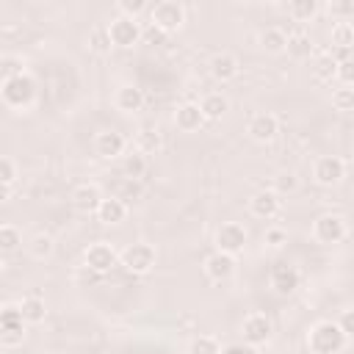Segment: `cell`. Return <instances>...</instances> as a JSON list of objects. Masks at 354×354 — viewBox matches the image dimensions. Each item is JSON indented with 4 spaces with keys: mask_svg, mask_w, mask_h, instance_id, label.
Listing matches in <instances>:
<instances>
[{
    "mask_svg": "<svg viewBox=\"0 0 354 354\" xmlns=\"http://www.w3.org/2000/svg\"><path fill=\"white\" fill-rule=\"evenodd\" d=\"M348 337L337 326V321H318L307 332V348L310 354H340L346 348Z\"/></svg>",
    "mask_w": 354,
    "mask_h": 354,
    "instance_id": "obj_1",
    "label": "cell"
},
{
    "mask_svg": "<svg viewBox=\"0 0 354 354\" xmlns=\"http://www.w3.org/2000/svg\"><path fill=\"white\" fill-rule=\"evenodd\" d=\"M0 97H3V105L6 108H11V111H28L36 102V97H39V86H36V80L28 72H22L17 77L3 80Z\"/></svg>",
    "mask_w": 354,
    "mask_h": 354,
    "instance_id": "obj_2",
    "label": "cell"
},
{
    "mask_svg": "<svg viewBox=\"0 0 354 354\" xmlns=\"http://www.w3.org/2000/svg\"><path fill=\"white\" fill-rule=\"evenodd\" d=\"M119 263L124 266V271H130V274H136V277H147V274L155 268V263H158V252H155L152 243L138 241V243H130V246L119 254Z\"/></svg>",
    "mask_w": 354,
    "mask_h": 354,
    "instance_id": "obj_3",
    "label": "cell"
},
{
    "mask_svg": "<svg viewBox=\"0 0 354 354\" xmlns=\"http://www.w3.org/2000/svg\"><path fill=\"white\" fill-rule=\"evenodd\" d=\"M149 25L160 28L163 33H177L185 25V6L177 0H160L149 8Z\"/></svg>",
    "mask_w": 354,
    "mask_h": 354,
    "instance_id": "obj_4",
    "label": "cell"
},
{
    "mask_svg": "<svg viewBox=\"0 0 354 354\" xmlns=\"http://www.w3.org/2000/svg\"><path fill=\"white\" fill-rule=\"evenodd\" d=\"M274 337V321L266 315V313H249L243 321H241V340L260 348L266 346L268 340Z\"/></svg>",
    "mask_w": 354,
    "mask_h": 354,
    "instance_id": "obj_5",
    "label": "cell"
},
{
    "mask_svg": "<svg viewBox=\"0 0 354 354\" xmlns=\"http://www.w3.org/2000/svg\"><path fill=\"white\" fill-rule=\"evenodd\" d=\"M348 235V224L340 213H324L313 221V238L324 246H332V243H340L343 238Z\"/></svg>",
    "mask_w": 354,
    "mask_h": 354,
    "instance_id": "obj_6",
    "label": "cell"
},
{
    "mask_svg": "<svg viewBox=\"0 0 354 354\" xmlns=\"http://www.w3.org/2000/svg\"><path fill=\"white\" fill-rule=\"evenodd\" d=\"M108 33H111V41L113 47H122V50H130L141 41L144 36V28L138 25V19H130V17H122L116 14L111 22H108Z\"/></svg>",
    "mask_w": 354,
    "mask_h": 354,
    "instance_id": "obj_7",
    "label": "cell"
},
{
    "mask_svg": "<svg viewBox=\"0 0 354 354\" xmlns=\"http://www.w3.org/2000/svg\"><path fill=\"white\" fill-rule=\"evenodd\" d=\"M346 177V160L340 155H321L313 163V180L324 188H335L340 185Z\"/></svg>",
    "mask_w": 354,
    "mask_h": 354,
    "instance_id": "obj_8",
    "label": "cell"
},
{
    "mask_svg": "<svg viewBox=\"0 0 354 354\" xmlns=\"http://www.w3.org/2000/svg\"><path fill=\"white\" fill-rule=\"evenodd\" d=\"M249 241V232L241 221H224L218 230H216V249L224 252V254H241L243 246Z\"/></svg>",
    "mask_w": 354,
    "mask_h": 354,
    "instance_id": "obj_9",
    "label": "cell"
},
{
    "mask_svg": "<svg viewBox=\"0 0 354 354\" xmlns=\"http://www.w3.org/2000/svg\"><path fill=\"white\" fill-rule=\"evenodd\" d=\"M279 210H282V196H279L274 188H260V191H254L252 199H249V213H252L254 218H260V221L277 218Z\"/></svg>",
    "mask_w": 354,
    "mask_h": 354,
    "instance_id": "obj_10",
    "label": "cell"
},
{
    "mask_svg": "<svg viewBox=\"0 0 354 354\" xmlns=\"http://www.w3.org/2000/svg\"><path fill=\"white\" fill-rule=\"evenodd\" d=\"M83 263H86V268H88L91 274H108V271L119 263V254H116V249H113L111 243L100 241V243H91V246L86 249Z\"/></svg>",
    "mask_w": 354,
    "mask_h": 354,
    "instance_id": "obj_11",
    "label": "cell"
},
{
    "mask_svg": "<svg viewBox=\"0 0 354 354\" xmlns=\"http://www.w3.org/2000/svg\"><path fill=\"white\" fill-rule=\"evenodd\" d=\"M268 282H271L274 293H279V296H290V293L299 290V285H301V274H299V268L290 266V263H274V266H271V274H268Z\"/></svg>",
    "mask_w": 354,
    "mask_h": 354,
    "instance_id": "obj_12",
    "label": "cell"
},
{
    "mask_svg": "<svg viewBox=\"0 0 354 354\" xmlns=\"http://www.w3.org/2000/svg\"><path fill=\"white\" fill-rule=\"evenodd\" d=\"M246 133H249V138L257 141V144H271V141L279 136V119H277L274 113H268V111L254 113V116L246 122Z\"/></svg>",
    "mask_w": 354,
    "mask_h": 354,
    "instance_id": "obj_13",
    "label": "cell"
},
{
    "mask_svg": "<svg viewBox=\"0 0 354 354\" xmlns=\"http://www.w3.org/2000/svg\"><path fill=\"white\" fill-rule=\"evenodd\" d=\"M102 199H105V196H102L100 185H94V183H80V185H75L72 194H69L72 207H75L77 213H86V216H94L97 207L102 205Z\"/></svg>",
    "mask_w": 354,
    "mask_h": 354,
    "instance_id": "obj_14",
    "label": "cell"
},
{
    "mask_svg": "<svg viewBox=\"0 0 354 354\" xmlns=\"http://www.w3.org/2000/svg\"><path fill=\"white\" fill-rule=\"evenodd\" d=\"M91 147H94V155H97V158H102V160H113V158L124 155L127 141H124V136L116 133V130H100V133L94 136Z\"/></svg>",
    "mask_w": 354,
    "mask_h": 354,
    "instance_id": "obj_15",
    "label": "cell"
},
{
    "mask_svg": "<svg viewBox=\"0 0 354 354\" xmlns=\"http://www.w3.org/2000/svg\"><path fill=\"white\" fill-rule=\"evenodd\" d=\"M207 69H210V77H213V80H218V83H230V80L238 77V72H241V61H238L232 53L221 50V53H216V55L207 61Z\"/></svg>",
    "mask_w": 354,
    "mask_h": 354,
    "instance_id": "obj_16",
    "label": "cell"
},
{
    "mask_svg": "<svg viewBox=\"0 0 354 354\" xmlns=\"http://www.w3.org/2000/svg\"><path fill=\"white\" fill-rule=\"evenodd\" d=\"M202 268H205V277H207V279L224 282V279H230V277L235 274V257L216 249L213 254L205 257V266H202Z\"/></svg>",
    "mask_w": 354,
    "mask_h": 354,
    "instance_id": "obj_17",
    "label": "cell"
},
{
    "mask_svg": "<svg viewBox=\"0 0 354 354\" xmlns=\"http://www.w3.org/2000/svg\"><path fill=\"white\" fill-rule=\"evenodd\" d=\"M144 102H147L144 88H138V86H133V83L119 86L116 94H113V105H116V111H122V113H138V111L144 108Z\"/></svg>",
    "mask_w": 354,
    "mask_h": 354,
    "instance_id": "obj_18",
    "label": "cell"
},
{
    "mask_svg": "<svg viewBox=\"0 0 354 354\" xmlns=\"http://www.w3.org/2000/svg\"><path fill=\"white\" fill-rule=\"evenodd\" d=\"M205 122H207V119H205L199 102H183V105L174 111V124H177V130H183V133H196Z\"/></svg>",
    "mask_w": 354,
    "mask_h": 354,
    "instance_id": "obj_19",
    "label": "cell"
},
{
    "mask_svg": "<svg viewBox=\"0 0 354 354\" xmlns=\"http://www.w3.org/2000/svg\"><path fill=\"white\" fill-rule=\"evenodd\" d=\"M257 44H260V50L268 53V55H282V53H288V33H285L279 25H268V28L260 30Z\"/></svg>",
    "mask_w": 354,
    "mask_h": 354,
    "instance_id": "obj_20",
    "label": "cell"
},
{
    "mask_svg": "<svg viewBox=\"0 0 354 354\" xmlns=\"http://www.w3.org/2000/svg\"><path fill=\"white\" fill-rule=\"evenodd\" d=\"M94 216H97V221H100V224H105V227L122 224V221L127 218V202H122L119 196H105Z\"/></svg>",
    "mask_w": 354,
    "mask_h": 354,
    "instance_id": "obj_21",
    "label": "cell"
},
{
    "mask_svg": "<svg viewBox=\"0 0 354 354\" xmlns=\"http://www.w3.org/2000/svg\"><path fill=\"white\" fill-rule=\"evenodd\" d=\"M199 108L205 113L207 122H218L227 111H230V100L221 94V91H207L202 100H199Z\"/></svg>",
    "mask_w": 354,
    "mask_h": 354,
    "instance_id": "obj_22",
    "label": "cell"
},
{
    "mask_svg": "<svg viewBox=\"0 0 354 354\" xmlns=\"http://www.w3.org/2000/svg\"><path fill=\"white\" fill-rule=\"evenodd\" d=\"M19 313H22V318H25V324L36 326V324H41V321L47 318V304H44L41 296L30 293V296H22V301H19Z\"/></svg>",
    "mask_w": 354,
    "mask_h": 354,
    "instance_id": "obj_23",
    "label": "cell"
},
{
    "mask_svg": "<svg viewBox=\"0 0 354 354\" xmlns=\"http://www.w3.org/2000/svg\"><path fill=\"white\" fill-rule=\"evenodd\" d=\"M86 47L94 53V55H108L113 50V41H111V33H108V25H97L88 30L86 36Z\"/></svg>",
    "mask_w": 354,
    "mask_h": 354,
    "instance_id": "obj_24",
    "label": "cell"
},
{
    "mask_svg": "<svg viewBox=\"0 0 354 354\" xmlns=\"http://www.w3.org/2000/svg\"><path fill=\"white\" fill-rule=\"evenodd\" d=\"M288 55L293 61H304L313 55V39L310 33L304 30H296V33H288Z\"/></svg>",
    "mask_w": 354,
    "mask_h": 354,
    "instance_id": "obj_25",
    "label": "cell"
},
{
    "mask_svg": "<svg viewBox=\"0 0 354 354\" xmlns=\"http://www.w3.org/2000/svg\"><path fill=\"white\" fill-rule=\"evenodd\" d=\"M53 252H55V241H53V235H47V232H36V235L28 241V254H30L33 260H39V263L50 260Z\"/></svg>",
    "mask_w": 354,
    "mask_h": 354,
    "instance_id": "obj_26",
    "label": "cell"
},
{
    "mask_svg": "<svg viewBox=\"0 0 354 354\" xmlns=\"http://www.w3.org/2000/svg\"><path fill=\"white\" fill-rule=\"evenodd\" d=\"M337 58L332 55V53H321L318 58H315V64H313V75H315V80H321V83H332L335 77H337Z\"/></svg>",
    "mask_w": 354,
    "mask_h": 354,
    "instance_id": "obj_27",
    "label": "cell"
},
{
    "mask_svg": "<svg viewBox=\"0 0 354 354\" xmlns=\"http://www.w3.org/2000/svg\"><path fill=\"white\" fill-rule=\"evenodd\" d=\"M160 147H163V138L155 127H141L136 133V149L141 155H155V152H160Z\"/></svg>",
    "mask_w": 354,
    "mask_h": 354,
    "instance_id": "obj_28",
    "label": "cell"
},
{
    "mask_svg": "<svg viewBox=\"0 0 354 354\" xmlns=\"http://www.w3.org/2000/svg\"><path fill=\"white\" fill-rule=\"evenodd\" d=\"M329 39H332V44H335L337 50H351V47H354V22L337 19V22L332 25V30H329Z\"/></svg>",
    "mask_w": 354,
    "mask_h": 354,
    "instance_id": "obj_29",
    "label": "cell"
},
{
    "mask_svg": "<svg viewBox=\"0 0 354 354\" xmlns=\"http://www.w3.org/2000/svg\"><path fill=\"white\" fill-rule=\"evenodd\" d=\"M318 8H321V6H318L315 0H293V3L285 6L288 17H290L293 22H310V19H315Z\"/></svg>",
    "mask_w": 354,
    "mask_h": 354,
    "instance_id": "obj_30",
    "label": "cell"
},
{
    "mask_svg": "<svg viewBox=\"0 0 354 354\" xmlns=\"http://www.w3.org/2000/svg\"><path fill=\"white\" fill-rule=\"evenodd\" d=\"M147 174V155H141L138 149L124 155L122 158V177H133V180H141Z\"/></svg>",
    "mask_w": 354,
    "mask_h": 354,
    "instance_id": "obj_31",
    "label": "cell"
},
{
    "mask_svg": "<svg viewBox=\"0 0 354 354\" xmlns=\"http://www.w3.org/2000/svg\"><path fill=\"white\" fill-rule=\"evenodd\" d=\"M28 326L22 313H19V304H3V313H0V332H8V329H22Z\"/></svg>",
    "mask_w": 354,
    "mask_h": 354,
    "instance_id": "obj_32",
    "label": "cell"
},
{
    "mask_svg": "<svg viewBox=\"0 0 354 354\" xmlns=\"http://www.w3.org/2000/svg\"><path fill=\"white\" fill-rule=\"evenodd\" d=\"M274 191L279 194V196H290V194H296L299 191V174L296 171H277V177H274Z\"/></svg>",
    "mask_w": 354,
    "mask_h": 354,
    "instance_id": "obj_33",
    "label": "cell"
},
{
    "mask_svg": "<svg viewBox=\"0 0 354 354\" xmlns=\"http://www.w3.org/2000/svg\"><path fill=\"white\" fill-rule=\"evenodd\" d=\"M188 354H221V343L213 335H196L188 343Z\"/></svg>",
    "mask_w": 354,
    "mask_h": 354,
    "instance_id": "obj_34",
    "label": "cell"
},
{
    "mask_svg": "<svg viewBox=\"0 0 354 354\" xmlns=\"http://www.w3.org/2000/svg\"><path fill=\"white\" fill-rule=\"evenodd\" d=\"M144 194V185H141V180H133V177H122L119 183H116V194L113 196H119L122 202H130V199H138Z\"/></svg>",
    "mask_w": 354,
    "mask_h": 354,
    "instance_id": "obj_35",
    "label": "cell"
},
{
    "mask_svg": "<svg viewBox=\"0 0 354 354\" xmlns=\"http://www.w3.org/2000/svg\"><path fill=\"white\" fill-rule=\"evenodd\" d=\"M17 177H19V166H17V160L8 158V155L0 158V185H3V188H14Z\"/></svg>",
    "mask_w": 354,
    "mask_h": 354,
    "instance_id": "obj_36",
    "label": "cell"
},
{
    "mask_svg": "<svg viewBox=\"0 0 354 354\" xmlns=\"http://www.w3.org/2000/svg\"><path fill=\"white\" fill-rule=\"evenodd\" d=\"M19 243H22V232L14 224H3L0 227V249L14 252V249H19Z\"/></svg>",
    "mask_w": 354,
    "mask_h": 354,
    "instance_id": "obj_37",
    "label": "cell"
},
{
    "mask_svg": "<svg viewBox=\"0 0 354 354\" xmlns=\"http://www.w3.org/2000/svg\"><path fill=\"white\" fill-rule=\"evenodd\" d=\"M332 105L335 111H354V88L351 86H340L332 91Z\"/></svg>",
    "mask_w": 354,
    "mask_h": 354,
    "instance_id": "obj_38",
    "label": "cell"
},
{
    "mask_svg": "<svg viewBox=\"0 0 354 354\" xmlns=\"http://www.w3.org/2000/svg\"><path fill=\"white\" fill-rule=\"evenodd\" d=\"M116 11H119L122 17L138 19V17L147 11V3H144V0H119V3H116Z\"/></svg>",
    "mask_w": 354,
    "mask_h": 354,
    "instance_id": "obj_39",
    "label": "cell"
},
{
    "mask_svg": "<svg viewBox=\"0 0 354 354\" xmlns=\"http://www.w3.org/2000/svg\"><path fill=\"white\" fill-rule=\"evenodd\" d=\"M3 80H8V77H17V75H22L25 72V61L22 58H17V55H3Z\"/></svg>",
    "mask_w": 354,
    "mask_h": 354,
    "instance_id": "obj_40",
    "label": "cell"
},
{
    "mask_svg": "<svg viewBox=\"0 0 354 354\" xmlns=\"http://www.w3.org/2000/svg\"><path fill=\"white\" fill-rule=\"evenodd\" d=\"M25 335H28V326L0 332V346H3V348H17V346H22V343H25Z\"/></svg>",
    "mask_w": 354,
    "mask_h": 354,
    "instance_id": "obj_41",
    "label": "cell"
},
{
    "mask_svg": "<svg viewBox=\"0 0 354 354\" xmlns=\"http://www.w3.org/2000/svg\"><path fill=\"white\" fill-rule=\"evenodd\" d=\"M263 241H266V246H271V249H282V246L288 243V232H285L282 227H268L266 235H263Z\"/></svg>",
    "mask_w": 354,
    "mask_h": 354,
    "instance_id": "obj_42",
    "label": "cell"
},
{
    "mask_svg": "<svg viewBox=\"0 0 354 354\" xmlns=\"http://www.w3.org/2000/svg\"><path fill=\"white\" fill-rule=\"evenodd\" d=\"M337 80L343 86H351L354 88V58H343L337 64Z\"/></svg>",
    "mask_w": 354,
    "mask_h": 354,
    "instance_id": "obj_43",
    "label": "cell"
},
{
    "mask_svg": "<svg viewBox=\"0 0 354 354\" xmlns=\"http://www.w3.org/2000/svg\"><path fill=\"white\" fill-rule=\"evenodd\" d=\"M166 39H169V33H163V30H160V28H155V25L144 28V36H141V41H144V44H152V47L166 44Z\"/></svg>",
    "mask_w": 354,
    "mask_h": 354,
    "instance_id": "obj_44",
    "label": "cell"
},
{
    "mask_svg": "<svg viewBox=\"0 0 354 354\" xmlns=\"http://www.w3.org/2000/svg\"><path fill=\"white\" fill-rule=\"evenodd\" d=\"M221 354H257V348L249 346V343H243V340H235V343L221 346Z\"/></svg>",
    "mask_w": 354,
    "mask_h": 354,
    "instance_id": "obj_45",
    "label": "cell"
},
{
    "mask_svg": "<svg viewBox=\"0 0 354 354\" xmlns=\"http://www.w3.org/2000/svg\"><path fill=\"white\" fill-rule=\"evenodd\" d=\"M337 326L346 332V337H354V310H343L337 318Z\"/></svg>",
    "mask_w": 354,
    "mask_h": 354,
    "instance_id": "obj_46",
    "label": "cell"
},
{
    "mask_svg": "<svg viewBox=\"0 0 354 354\" xmlns=\"http://www.w3.org/2000/svg\"><path fill=\"white\" fill-rule=\"evenodd\" d=\"M133 354H147V351H133Z\"/></svg>",
    "mask_w": 354,
    "mask_h": 354,
    "instance_id": "obj_47",
    "label": "cell"
},
{
    "mask_svg": "<svg viewBox=\"0 0 354 354\" xmlns=\"http://www.w3.org/2000/svg\"><path fill=\"white\" fill-rule=\"evenodd\" d=\"M351 144H354V138H351Z\"/></svg>",
    "mask_w": 354,
    "mask_h": 354,
    "instance_id": "obj_48",
    "label": "cell"
}]
</instances>
